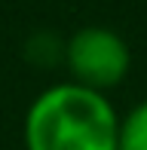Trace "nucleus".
Segmentation results:
<instances>
[{
  "label": "nucleus",
  "mask_w": 147,
  "mask_h": 150,
  "mask_svg": "<svg viewBox=\"0 0 147 150\" xmlns=\"http://www.w3.org/2000/svg\"><path fill=\"white\" fill-rule=\"evenodd\" d=\"M117 138L119 113L113 101L71 80L46 86L22 122L25 150H117Z\"/></svg>",
  "instance_id": "1"
},
{
  "label": "nucleus",
  "mask_w": 147,
  "mask_h": 150,
  "mask_svg": "<svg viewBox=\"0 0 147 150\" xmlns=\"http://www.w3.org/2000/svg\"><path fill=\"white\" fill-rule=\"evenodd\" d=\"M64 67L71 74V83L107 95V89L129 77L132 52L123 34L86 25L64 40Z\"/></svg>",
  "instance_id": "2"
},
{
  "label": "nucleus",
  "mask_w": 147,
  "mask_h": 150,
  "mask_svg": "<svg viewBox=\"0 0 147 150\" xmlns=\"http://www.w3.org/2000/svg\"><path fill=\"white\" fill-rule=\"evenodd\" d=\"M117 150H147V95L119 117Z\"/></svg>",
  "instance_id": "3"
},
{
  "label": "nucleus",
  "mask_w": 147,
  "mask_h": 150,
  "mask_svg": "<svg viewBox=\"0 0 147 150\" xmlns=\"http://www.w3.org/2000/svg\"><path fill=\"white\" fill-rule=\"evenodd\" d=\"M25 55L34 64H49V61H61L64 64V40H58L55 34H34V37L25 43Z\"/></svg>",
  "instance_id": "4"
}]
</instances>
